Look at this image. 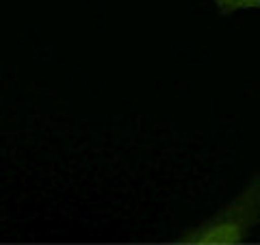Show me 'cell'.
<instances>
[{
    "label": "cell",
    "mask_w": 260,
    "mask_h": 245,
    "mask_svg": "<svg viewBox=\"0 0 260 245\" xmlns=\"http://www.w3.org/2000/svg\"><path fill=\"white\" fill-rule=\"evenodd\" d=\"M210 3L217 7L219 15H223V18L239 11H260V0H210Z\"/></svg>",
    "instance_id": "2"
},
{
    "label": "cell",
    "mask_w": 260,
    "mask_h": 245,
    "mask_svg": "<svg viewBox=\"0 0 260 245\" xmlns=\"http://www.w3.org/2000/svg\"><path fill=\"white\" fill-rule=\"evenodd\" d=\"M260 226V169L245 187L210 217L186 228L174 239L182 245H239Z\"/></svg>",
    "instance_id": "1"
}]
</instances>
